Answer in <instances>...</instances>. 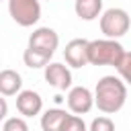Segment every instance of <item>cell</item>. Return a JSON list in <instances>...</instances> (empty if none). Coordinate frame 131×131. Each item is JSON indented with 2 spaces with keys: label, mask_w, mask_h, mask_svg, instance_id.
<instances>
[{
  "label": "cell",
  "mask_w": 131,
  "mask_h": 131,
  "mask_svg": "<svg viewBox=\"0 0 131 131\" xmlns=\"http://www.w3.org/2000/svg\"><path fill=\"white\" fill-rule=\"evenodd\" d=\"M2 131H29L25 117H8L2 125Z\"/></svg>",
  "instance_id": "9a60e30c"
},
{
  "label": "cell",
  "mask_w": 131,
  "mask_h": 131,
  "mask_svg": "<svg viewBox=\"0 0 131 131\" xmlns=\"http://www.w3.org/2000/svg\"><path fill=\"white\" fill-rule=\"evenodd\" d=\"M16 111L27 119V117H35L43 111V98L39 92L35 90H20L16 94Z\"/></svg>",
  "instance_id": "9c48e42d"
},
{
  "label": "cell",
  "mask_w": 131,
  "mask_h": 131,
  "mask_svg": "<svg viewBox=\"0 0 131 131\" xmlns=\"http://www.w3.org/2000/svg\"><path fill=\"white\" fill-rule=\"evenodd\" d=\"M98 25L106 39H121L129 31L131 18H129L127 10H123V8H108L100 14Z\"/></svg>",
  "instance_id": "3957f363"
},
{
  "label": "cell",
  "mask_w": 131,
  "mask_h": 131,
  "mask_svg": "<svg viewBox=\"0 0 131 131\" xmlns=\"http://www.w3.org/2000/svg\"><path fill=\"white\" fill-rule=\"evenodd\" d=\"M8 14L18 27H33L41 18L39 0H8Z\"/></svg>",
  "instance_id": "277c9868"
},
{
  "label": "cell",
  "mask_w": 131,
  "mask_h": 131,
  "mask_svg": "<svg viewBox=\"0 0 131 131\" xmlns=\"http://www.w3.org/2000/svg\"><path fill=\"white\" fill-rule=\"evenodd\" d=\"M74 10L80 20H94L102 14V0H76Z\"/></svg>",
  "instance_id": "7c38bea8"
},
{
  "label": "cell",
  "mask_w": 131,
  "mask_h": 131,
  "mask_svg": "<svg viewBox=\"0 0 131 131\" xmlns=\"http://www.w3.org/2000/svg\"><path fill=\"white\" fill-rule=\"evenodd\" d=\"M66 102H68V108L74 115H86L94 106V94L86 86H72L68 90Z\"/></svg>",
  "instance_id": "8992f818"
},
{
  "label": "cell",
  "mask_w": 131,
  "mask_h": 131,
  "mask_svg": "<svg viewBox=\"0 0 131 131\" xmlns=\"http://www.w3.org/2000/svg\"><path fill=\"white\" fill-rule=\"evenodd\" d=\"M23 90V76L16 70H0V94L16 96Z\"/></svg>",
  "instance_id": "30bf717a"
},
{
  "label": "cell",
  "mask_w": 131,
  "mask_h": 131,
  "mask_svg": "<svg viewBox=\"0 0 131 131\" xmlns=\"http://www.w3.org/2000/svg\"><path fill=\"white\" fill-rule=\"evenodd\" d=\"M125 49L117 39H94L88 43V63L92 66H113L117 68Z\"/></svg>",
  "instance_id": "7a4b0ae2"
},
{
  "label": "cell",
  "mask_w": 131,
  "mask_h": 131,
  "mask_svg": "<svg viewBox=\"0 0 131 131\" xmlns=\"http://www.w3.org/2000/svg\"><path fill=\"white\" fill-rule=\"evenodd\" d=\"M88 39H72L66 43L63 59L70 68H84L88 66Z\"/></svg>",
  "instance_id": "ba28073f"
},
{
  "label": "cell",
  "mask_w": 131,
  "mask_h": 131,
  "mask_svg": "<svg viewBox=\"0 0 131 131\" xmlns=\"http://www.w3.org/2000/svg\"><path fill=\"white\" fill-rule=\"evenodd\" d=\"M57 45H59V35L51 27H37L29 35V47L39 53H45L49 57H53Z\"/></svg>",
  "instance_id": "5b68a950"
},
{
  "label": "cell",
  "mask_w": 131,
  "mask_h": 131,
  "mask_svg": "<svg viewBox=\"0 0 131 131\" xmlns=\"http://www.w3.org/2000/svg\"><path fill=\"white\" fill-rule=\"evenodd\" d=\"M6 115H8V102H6V98L0 94V121H6Z\"/></svg>",
  "instance_id": "ac0fdd59"
},
{
  "label": "cell",
  "mask_w": 131,
  "mask_h": 131,
  "mask_svg": "<svg viewBox=\"0 0 131 131\" xmlns=\"http://www.w3.org/2000/svg\"><path fill=\"white\" fill-rule=\"evenodd\" d=\"M23 61H25L27 68H31V70H39V68H45L47 63H51V57L45 55V53H39V51L31 49V47H27L25 53H23Z\"/></svg>",
  "instance_id": "4fadbf2b"
},
{
  "label": "cell",
  "mask_w": 131,
  "mask_h": 131,
  "mask_svg": "<svg viewBox=\"0 0 131 131\" xmlns=\"http://www.w3.org/2000/svg\"><path fill=\"white\" fill-rule=\"evenodd\" d=\"M68 117H70V113L66 108H49L41 115V129L43 131H61Z\"/></svg>",
  "instance_id": "8fae6325"
},
{
  "label": "cell",
  "mask_w": 131,
  "mask_h": 131,
  "mask_svg": "<svg viewBox=\"0 0 131 131\" xmlns=\"http://www.w3.org/2000/svg\"><path fill=\"white\" fill-rule=\"evenodd\" d=\"M88 131H115V123L108 117H96V119H92Z\"/></svg>",
  "instance_id": "e0dca14e"
},
{
  "label": "cell",
  "mask_w": 131,
  "mask_h": 131,
  "mask_svg": "<svg viewBox=\"0 0 131 131\" xmlns=\"http://www.w3.org/2000/svg\"><path fill=\"white\" fill-rule=\"evenodd\" d=\"M127 84L119 76H102L94 88V104L104 115H115L125 106Z\"/></svg>",
  "instance_id": "6da1fadb"
},
{
  "label": "cell",
  "mask_w": 131,
  "mask_h": 131,
  "mask_svg": "<svg viewBox=\"0 0 131 131\" xmlns=\"http://www.w3.org/2000/svg\"><path fill=\"white\" fill-rule=\"evenodd\" d=\"M0 66H2V59H0Z\"/></svg>",
  "instance_id": "d6986e66"
},
{
  "label": "cell",
  "mask_w": 131,
  "mask_h": 131,
  "mask_svg": "<svg viewBox=\"0 0 131 131\" xmlns=\"http://www.w3.org/2000/svg\"><path fill=\"white\" fill-rule=\"evenodd\" d=\"M117 72H119V78L125 82V84H131V51H125L119 66H117Z\"/></svg>",
  "instance_id": "5bb4252c"
},
{
  "label": "cell",
  "mask_w": 131,
  "mask_h": 131,
  "mask_svg": "<svg viewBox=\"0 0 131 131\" xmlns=\"http://www.w3.org/2000/svg\"><path fill=\"white\" fill-rule=\"evenodd\" d=\"M61 131H88V127H86V123H84V119L80 115H70L66 119V123H63Z\"/></svg>",
  "instance_id": "2e32d148"
},
{
  "label": "cell",
  "mask_w": 131,
  "mask_h": 131,
  "mask_svg": "<svg viewBox=\"0 0 131 131\" xmlns=\"http://www.w3.org/2000/svg\"><path fill=\"white\" fill-rule=\"evenodd\" d=\"M43 78L49 86H53L55 90H70L72 88V72L68 66L59 63V61H51L43 68Z\"/></svg>",
  "instance_id": "52a82bcc"
}]
</instances>
